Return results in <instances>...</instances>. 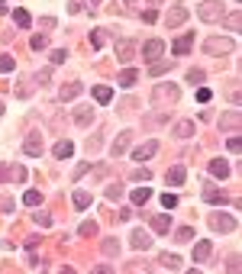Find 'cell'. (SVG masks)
<instances>
[{"instance_id": "cell-17", "label": "cell", "mask_w": 242, "mask_h": 274, "mask_svg": "<svg viewBox=\"0 0 242 274\" xmlns=\"http://www.w3.org/2000/svg\"><path fill=\"white\" fill-rule=\"evenodd\" d=\"M174 136H178V139H191V136H194V123H191V119L174 123Z\"/></svg>"}, {"instance_id": "cell-30", "label": "cell", "mask_w": 242, "mask_h": 274, "mask_svg": "<svg viewBox=\"0 0 242 274\" xmlns=\"http://www.w3.org/2000/svg\"><path fill=\"white\" fill-rule=\"evenodd\" d=\"M23 204H26V206H39V204H42V194H39V190H26V194H23Z\"/></svg>"}, {"instance_id": "cell-55", "label": "cell", "mask_w": 242, "mask_h": 274, "mask_svg": "<svg viewBox=\"0 0 242 274\" xmlns=\"http://www.w3.org/2000/svg\"><path fill=\"white\" fill-rule=\"evenodd\" d=\"M0 113H3V103H0Z\"/></svg>"}, {"instance_id": "cell-20", "label": "cell", "mask_w": 242, "mask_h": 274, "mask_svg": "<svg viewBox=\"0 0 242 274\" xmlns=\"http://www.w3.org/2000/svg\"><path fill=\"white\" fill-rule=\"evenodd\" d=\"M55 158H71V155H74V145H71V142L68 139H62V142H58V145H55Z\"/></svg>"}, {"instance_id": "cell-11", "label": "cell", "mask_w": 242, "mask_h": 274, "mask_svg": "<svg viewBox=\"0 0 242 274\" xmlns=\"http://www.w3.org/2000/svg\"><path fill=\"white\" fill-rule=\"evenodd\" d=\"M191 46H194V32H184V36H181V39L171 46V52H174V55H188Z\"/></svg>"}, {"instance_id": "cell-34", "label": "cell", "mask_w": 242, "mask_h": 274, "mask_svg": "<svg viewBox=\"0 0 242 274\" xmlns=\"http://www.w3.org/2000/svg\"><path fill=\"white\" fill-rule=\"evenodd\" d=\"M103 251L107 255H120V239H103Z\"/></svg>"}, {"instance_id": "cell-41", "label": "cell", "mask_w": 242, "mask_h": 274, "mask_svg": "<svg viewBox=\"0 0 242 274\" xmlns=\"http://www.w3.org/2000/svg\"><path fill=\"white\" fill-rule=\"evenodd\" d=\"M210 87H197V100H200V103H210Z\"/></svg>"}, {"instance_id": "cell-8", "label": "cell", "mask_w": 242, "mask_h": 274, "mask_svg": "<svg viewBox=\"0 0 242 274\" xmlns=\"http://www.w3.org/2000/svg\"><path fill=\"white\" fill-rule=\"evenodd\" d=\"M117 58L123 65H129L136 58V42H129V39H123V42H117Z\"/></svg>"}, {"instance_id": "cell-19", "label": "cell", "mask_w": 242, "mask_h": 274, "mask_svg": "<svg viewBox=\"0 0 242 274\" xmlns=\"http://www.w3.org/2000/svg\"><path fill=\"white\" fill-rule=\"evenodd\" d=\"M210 174H213V178H226V174H229V164L223 161V158H213V161H210Z\"/></svg>"}, {"instance_id": "cell-27", "label": "cell", "mask_w": 242, "mask_h": 274, "mask_svg": "<svg viewBox=\"0 0 242 274\" xmlns=\"http://www.w3.org/2000/svg\"><path fill=\"white\" fill-rule=\"evenodd\" d=\"M158 261H162V268H168V271H178V268H181V258H178V255H162Z\"/></svg>"}, {"instance_id": "cell-7", "label": "cell", "mask_w": 242, "mask_h": 274, "mask_svg": "<svg viewBox=\"0 0 242 274\" xmlns=\"http://www.w3.org/2000/svg\"><path fill=\"white\" fill-rule=\"evenodd\" d=\"M165 52V42L162 39H148L145 46H142V55H145V62H158Z\"/></svg>"}, {"instance_id": "cell-22", "label": "cell", "mask_w": 242, "mask_h": 274, "mask_svg": "<svg viewBox=\"0 0 242 274\" xmlns=\"http://www.w3.org/2000/svg\"><path fill=\"white\" fill-rule=\"evenodd\" d=\"M148 200H152V190H148V187H136L133 190V204L136 206H145Z\"/></svg>"}, {"instance_id": "cell-1", "label": "cell", "mask_w": 242, "mask_h": 274, "mask_svg": "<svg viewBox=\"0 0 242 274\" xmlns=\"http://www.w3.org/2000/svg\"><path fill=\"white\" fill-rule=\"evenodd\" d=\"M197 16H200L203 23H219L223 20V3L219 0H203L200 7H197Z\"/></svg>"}, {"instance_id": "cell-48", "label": "cell", "mask_w": 242, "mask_h": 274, "mask_svg": "<svg viewBox=\"0 0 242 274\" xmlns=\"http://www.w3.org/2000/svg\"><path fill=\"white\" fill-rule=\"evenodd\" d=\"M120 194H123V187H117V184H110V187H107V197H110V200H117Z\"/></svg>"}, {"instance_id": "cell-38", "label": "cell", "mask_w": 242, "mask_h": 274, "mask_svg": "<svg viewBox=\"0 0 242 274\" xmlns=\"http://www.w3.org/2000/svg\"><path fill=\"white\" fill-rule=\"evenodd\" d=\"M78 232H81V235H97V223H91V219H87V223H81Z\"/></svg>"}, {"instance_id": "cell-53", "label": "cell", "mask_w": 242, "mask_h": 274, "mask_svg": "<svg viewBox=\"0 0 242 274\" xmlns=\"http://www.w3.org/2000/svg\"><path fill=\"white\" fill-rule=\"evenodd\" d=\"M7 10H10V7H7V0H0V16L7 13Z\"/></svg>"}, {"instance_id": "cell-21", "label": "cell", "mask_w": 242, "mask_h": 274, "mask_svg": "<svg viewBox=\"0 0 242 274\" xmlns=\"http://www.w3.org/2000/svg\"><path fill=\"white\" fill-rule=\"evenodd\" d=\"M210 251H213L210 242H197L194 245V261H207V258H210Z\"/></svg>"}, {"instance_id": "cell-54", "label": "cell", "mask_w": 242, "mask_h": 274, "mask_svg": "<svg viewBox=\"0 0 242 274\" xmlns=\"http://www.w3.org/2000/svg\"><path fill=\"white\" fill-rule=\"evenodd\" d=\"M148 3H152V7H158V3H165V0H148Z\"/></svg>"}, {"instance_id": "cell-50", "label": "cell", "mask_w": 242, "mask_h": 274, "mask_svg": "<svg viewBox=\"0 0 242 274\" xmlns=\"http://www.w3.org/2000/svg\"><path fill=\"white\" fill-rule=\"evenodd\" d=\"M229 97H233V103L239 107V84H233V87H229Z\"/></svg>"}, {"instance_id": "cell-18", "label": "cell", "mask_w": 242, "mask_h": 274, "mask_svg": "<svg viewBox=\"0 0 242 274\" xmlns=\"http://www.w3.org/2000/svg\"><path fill=\"white\" fill-rule=\"evenodd\" d=\"M84 91V84H78V81H71V84H65L62 87V100H74V97Z\"/></svg>"}, {"instance_id": "cell-5", "label": "cell", "mask_w": 242, "mask_h": 274, "mask_svg": "<svg viewBox=\"0 0 242 274\" xmlns=\"http://www.w3.org/2000/svg\"><path fill=\"white\" fill-rule=\"evenodd\" d=\"M42 149H46V142H42V133H36V129H32V133L26 136V142H23V152H26V155H32V158H39V155H42Z\"/></svg>"}, {"instance_id": "cell-16", "label": "cell", "mask_w": 242, "mask_h": 274, "mask_svg": "<svg viewBox=\"0 0 242 274\" xmlns=\"http://www.w3.org/2000/svg\"><path fill=\"white\" fill-rule=\"evenodd\" d=\"M91 119H94V107H78L74 110V123L78 126H91Z\"/></svg>"}, {"instance_id": "cell-32", "label": "cell", "mask_w": 242, "mask_h": 274, "mask_svg": "<svg viewBox=\"0 0 242 274\" xmlns=\"http://www.w3.org/2000/svg\"><path fill=\"white\" fill-rule=\"evenodd\" d=\"M16 68V58L13 55H0V74H7V71Z\"/></svg>"}, {"instance_id": "cell-52", "label": "cell", "mask_w": 242, "mask_h": 274, "mask_svg": "<svg viewBox=\"0 0 242 274\" xmlns=\"http://www.w3.org/2000/svg\"><path fill=\"white\" fill-rule=\"evenodd\" d=\"M7 174H10V171H7V164H0V181H7Z\"/></svg>"}, {"instance_id": "cell-10", "label": "cell", "mask_w": 242, "mask_h": 274, "mask_svg": "<svg viewBox=\"0 0 242 274\" xmlns=\"http://www.w3.org/2000/svg\"><path fill=\"white\" fill-rule=\"evenodd\" d=\"M203 200H207V204H226L229 197H226V190H219V187H213V184H207V190H203Z\"/></svg>"}, {"instance_id": "cell-36", "label": "cell", "mask_w": 242, "mask_h": 274, "mask_svg": "<svg viewBox=\"0 0 242 274\" xmlns=\"http://www.w3.org/2000/svg\"><path fill=\"white\" fill-rule=\"evenodd\" d=\"M226 26H229V29H242V16H239V10L226 16Z\"/></svg>"}, {"instance_id": "cell-31", "label": "cell", "mask_w": 242, "mask_h": 274, "mask_svg": "<svg viewBox=\"0 0 242 274\" xmlns=\"http://www.w3.org/2000/svg\"><path fill=\"white\" fill-rule=\"evenodd\" d=\"M165 71H171V62H152L148 74H152V78H158V74H165Z\"/></svg>"}, {"instance_id": "cell-13", "label": "cell", "mask_w": 242, "mask_h": 274, "mask_svg": "<svg viewBox=\"0 0 242 274\" xmlns=\"http://www.w3.org/2000/svg\"><path fill=\"white\" fill-rule=\"evenodd\" d=\"M129 139H133V133H120L117 139H113V158H120L126 149H129Z\"/></svg>"}, {"instance_id": "cell-24", "label": "cell", "mask_w": 242, "mask_h": 274, "mask_svg": "<svg viewBox=\"0 0 242 274\" xmlns=\"http://www.w3.org/2000/svg\"><path fill=\"white\" fill-rule=\"evenodd\" d=\"M165 178H168V184H184V168H181V164H174V168H168V174H165Z\"/></svg>"}, {"instance_id": "cell-51", "label": "cell", "mask_w": 242, "mask_h": 274, "mask_svg": "<svg viewBox=\"0 0 242 274\" xmlns=\"http://www.w3.org/2000/svg\"><path fill=\"white\" fill-rule=\"evenodd\" d=\"M26 178V168H20V164H16L13 168V181H23Z\"/></svg>"}, {"instance_id": "cell-37", "label": "cell", "mask_w": 242, "mask_h": 274, "mask_svg": "<svg viewBox=\"0 0 242 274\" xmlns=\"http://www.w3.org/2000/svg\"><path fill=\"white\" fill-rule=\"evenodd\" d=\"M174 239H178V242H191V239H194V229H188V226H181V229H178V235H174Z\"/></svg>"}, {"instance_id": "cell-23", "label": "cell", "mask_w": 242, "mask_h": 274, "mask_svg": "<svg viewBox=\"0 0 242 274\" xmlns=\"http://www.w3.org/2000/svg\"><path fill=\"white\" fill-rule=\"evenodd\" d=\"M94 100H97V103H110V100H113V91H110L107 84L94 87Z\"/></svg>"}, {"instance_id": "cell-29", "label": "cell", "mask_w": 242, "mask_h": 274, "mask_svg": "<svg viewBox=\"0 0 242 274\" xmlns=\"http://www.w3.org/2000/svg\"><path fill=\"white\" fill-rule=\"evenodd\" d=\"M13 23L20 26V29H26L32 20H29V13H26V10H13Z\"/></svg>"}, {"instance_id": "cell-2", "label": "cell", "mask_w": 242, "mask_h": 274, "mask_svg": "<svg viewBox=\"0 0 242 274\" xmlns=\"http://www.w3.org/2000/svg\"><path fill=\"white\" fill-rule=\"evenodd\" d=\"M203 52H207V55H233L236 52V42L233 39H219V36H217V39L203 42Z\"/></svg>"}, {"instance_id": "cell-44", "label": "cell", "mask_w": 242, "mask_h": 274, "mask_svg": "<svg viewBox=\"0 0 242 274\" xmlns=\"http://www.w3.org/2000/svg\"><path fill=\"white\" fill-rule=\"evenodd\" d=\"M32 219H36L39 226H52V216H48V213H36V216H32Z\"/></svg>"}, {"instance_id": "cell-28", "label": "cell", "mask_w": 242, "mask_h": 274, "mask_svg": "<svg viewBox=\"0 0 242 274\" xmlns=\"http://www.w3.org/2000/svg\"><path fill=\"white\" fill-rule=\"evenodd\" d=\"M29 46H32V52H46V48H48L46 32H39V36H32V42H29Z\"/></svg>"}, {"instance_id": "cell-39", "label": "cell", "mask_w": 242, "mask_h": 274, "mask_svg": "<svg viewBox=\"0 0 242 274\" xmlns=\"http://www.w3.org/2000/svg\"><path fill=\"white\" fill-rule=\"evenodd\" d=\"M68 13H84V0H68Z\"/></svg>"}, {"instance_id": "cell-25", "label": "cell", "mask_w": 242, "mask_h": 274, "mask_svg": "<svg viewBox=\"0 0 242 274\" xmlns=\"http://www.w3.org/2000/svg\"><path fill=\"white\" fill-rule=\"evenodd\" d=\"M71 200H74V206H78V210H87V206H91V194H84V190H74V197H71Z\"/></svg>"}, {"instance_id": "cell-40", "label": "cell", "mask_w": 242, "mask_h": 274, "mask_svg": "<svg viewBox=\"0 0 242 274\" xmlns=\"http://www.w3.org/2000/svg\"><path fill=\"white\" fill-rule=\"evenodd\" d=\"M162 206H165V210H174V206H178V197H174V194H165V197H162Z\"/></svg>"}, {"instance_id": "cell-47", "label": "cell", "mask_w": 242, "mask_h": 274, "mask_svg": "<svg viewBox=\"0 0 242 274\" xmlns=\"http://www.w3.org/2000/svg\"><path fill=\"white\" fill-rule=\"evenodd\" d=\"M133 178H136V181H152V171H148V168H139Z\"/></svg>"}, {"instance_id": "cell-45", "label": "cell", "mask_w": 242, "mask_h": 274, "mask_svg": "<svg viewBox=\"0 0 242 274\" xmlns=\"http://www.w3.org/2000/svg\"><path fill=\"white\" fill-rule=\"evenodd\" d=\"M87 171H91V164H87V161H84V164H78V168H74V174H71V181H78L81 174H87Z\"/></svg>"}, {"instance_id": "cell-4", "label": "cell", "mask_w": 242, "mask_h": 274, "mask_svg": "<svg viewBox=\"0 0 242 274\" xmlns=\"http://www.w3.org/2000/svg\"><path fill=\"white\" fill-rule=\"evenodd\" d=\"M210 229L213 232H233L236 216H229V213H210Z\"/></svg>"}, {"instance_id": "cell-42", "label": "cell", "mask_w": 242, "mask_h": 274, "mask_svg": "<svg viewBox=\"0 0 242 274\" xmlns=\"http://www.w3.org/2000/svg\"><path fill=\"white\" fill-rule=\"evenodd\" d=\"M65 58H68V52H65V48H55V52H52V65H62Z\"/></svg>"}, {"instance_id": "cell-43", "label": "cell", "mask_w": 242, "mask_h": 274, "mask_svg": "<svg viewBox=\"0 0 242 274\" xmlns=\"http://www.w3.org/2000/svg\"><path fill=\"white\" fill-rule=\"evenodd\" d=\"M32 81H36V84H48V81H52V71H39V74H36V78H32Z\"/></svg>"}, {"instance_id": "cell-3", "label": "cell", "mask_w": 242, "mask_h": 274, "mask_svg": "<svg viewBox=\"0 0 242 274\" xmlns=\"http://www.w3.org/2000/svg\"><path fill=\"white\" fill-rule=\"evenodd\" d=\"M181 91L174 84H155V91H152V100L155 103H178Z\"/></svg>"}, {"instance_id": "cell-57", "label": "cell", "mask_w": 242, "mask_h": 274, "mask_svg": "<svg viewBox=\"0 0 242 274\" xmlns=\"http://www.w3.org/2000/svg\"><path fill=\"white\" fill-rule=\"evenodd\" d=\"M126 3H133V0H126Z\"/></svg>"}, {"instance_id": "cell-9", "label": "cell", "mask_w": 242, "mask_h": 274, "mask_svg": "<svg viewBox=\"0 0 242 274\" xmlns=\"http://www.w3.org/2000/svg\"><path fill=\"white\" fill-rule=\"evenodd\" d=\"M239 123H242V113L239 110H229V113H223V116H219V126H223V129H233V133H239Z\"/></svg>"}, {"instance_id": "cell-26", "label": "cell", "mask_w": 242, "mask_h": 274, "mask_svg": "<svg viewBox=\"0 0 242 274\" xmlns=\"http://www.w3.org/2000/svg\"><path fill=\"white\" fill-rule=\"evenodd\" d=\"M136 81H139V74H136V71H133V68H126V71H123V74H120V87H133V84H136Z\"/></svg>"}, {"instance_id": "cell-35", "label": "cell", "mask_w": 242, "mask_h": 274, "mask_svg": "<svg viewBox=\"0 0 242 274\" xmlns=\"http://www.w3.org/2000/svg\"><path fill=\"white\" fill-rule=\"evenodd\" d=\"M188 81H191L194 87H200V84H203V71H200V68H191V71H188Z\"/></svg>"}, {"instance_id": "cell-15", "label": "cell", "mask_w": 242, "mask_h": 274, "mask_svg": "<svg viewBox=\"0 0 242 274\" xmlns=\"http://www.w3.org/2000/svg\"><path fill=\"white\" fill-rule=\"evenodd\" d=\"M152 229L165 235L168 229H171V216H168V213H158V216H152Z\"/></svg>"}, {"instance_id": "cell-49", "label": "cell", "mask_w": 242, "mask_h": 274, "mask_svg": "<svg viewBox=\"0 0 242 274\" xmlns=\"http://www.w3.org/2000/svg\"><path fill=\"white\" fill-rule=\"evenodd\" d=\"M239 149H242V142L233 136V139H229V152H233V155H239Z\"/></svg>"}, {"instance_id": "cell-12", "label": "cell", "mask_w": 242, "mask_h": 274, "mask_svg": "<svg viewBox=\"0 0 242 274\" xmlns=\"http://www.w3.org/2000/svg\"><path fill=\"white\" fill-rule=\"evenodd\" d=\"M155 152H158V142H145V145H139V149L133 152V158H136V161H142V164H145V158H152Z\"/></svg>"}, {"instance_id": "cell-56", "label": "cell", "mask_w": 242, "mask_h": 274, "mask_svg": "<svg viewBox=\"0 0 242 274\" xmlns=\"http://www.w3.org/2000/svg\"><path fill=\"white\" fill-rule=\"evenodd\" d=\"M91 3H100V0H91Z\"/></svg>"}, {"instance_id": "cell-33", "label": "cell", "mask_w": 242, "mask_h": 274, "mask_svg": "<svg viewBox=\"0 0 242 274\" xmlns=\"http://www.w3.org/2000/svg\"><path fill=\"white\" fill-rule=\"evenodd\" d=\"M32 91H36V81H23V84L16 87V97H29Z\"/></svg>"}, {"instance_id": "cell-6", "label": "cell", "mask_w": 242, "mask_h": 274, "mask_svg": "<svg viewBox=\"0 0 242 274\" xmlns=\"http://www.w3.org/2000/svg\"><path fill=\"white\" fill-rule=\"evenodd\" d=\"M184 20H188V7H181V3H174V7L168 10V13H165V26H168V29L181 26Z\"/></svg>"}, {"instance_id": "cell-14", "label": "cell", "mask_w": 242, "mask_h": 274, "mask_svg": "<svg viewBox=\"0 0 242 274\" xmlns=\"http://www.w3.org/2000/svg\"><path fill=\"white\" fill-rule=\"evenodd\" d=\"M129 242H133V249H136V251H142V249H148V245H152V235H145V229H136Z\"/></svg>"}, {"instance_id": "cell-46", "label": "cell", "mask_w": 242, "mask_h": 274, "mask_svg": "<svg viewBox=\"0 0 242 274\" xmlns=\"http://www.w3.org/2000/svg\"><path fill=\"white\" fill-rule=\"evenodd\" d=\"M91 46H94V52L103 46V32H91Z\"/></svg>"}]
</instances>
